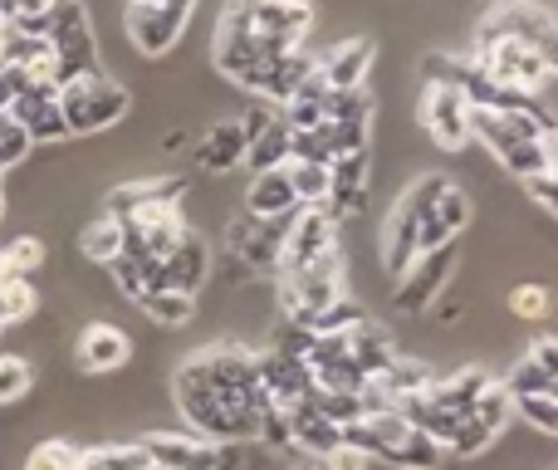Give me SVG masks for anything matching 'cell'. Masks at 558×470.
Segmentation results:
<instances>
[{"instance_id": "d6986e66", "label": "cell", "mask_w": 558, "mask_h": 470, "mask_svg": "<svg viewBox=\"0 0 558 470\" xmlns=\"http://www.w3.org/2000/svg\"><path fill=\"white\" fill-rule=\"evenodd\" d=\"M373 39H343L338 49H328L324 59H318V74H324V84L333 88V94H348V88H363L367 69H373Z\"/></svg>"}, {"instance_id": "7402d4cb", "label": "cell", "mask_w": 558, "mask_h": 470, "mask_svg": "<svg viewBox=\"0 0 558 470\" xmlns=\"http://www.w3.org/2000/svg\"><path fill=\"white\" fill-rule=\"evenodd\" d=\"M182 192H186L182 177H157V182H128V186H118V192L108 196L104 216H113V221H128V216L147 212V206H157V202H182Z\"/></svg>"}, {"instance_id": "5bb4252c", "label": "cell", "mask_w": 558, "mask_h": 470, "mask_svg": "<svg viewBox=\"0 0 558 470\" xmlns=\"http://www.w3.org/2000/svg\"><path fill=\"white\" fill-rule=\"evenodd\" d=\"M289 426H294V451H304L308 461H328V456L343 451V426L328 422L314 397L289 407Z\"/></svg>"}, {"instance_id": "277c9868", "label": "cell", "mask_w": 558, "mask_h": 470, "mask_svg": "<svg viewBox=\"0 0 558 470\" xmlns=\"http://www.w3.org/2000/svg\"><path fill=\"white\" fill-rule=\"evenodd\" d=\"M45 39L54 45V59H59V74H54V88H64L69 79L78 74H98V45H94V25H88V10L78 0H59L49 10V29Z\"/></svg>"}, {"instance_id": "4fadbf2b", "label": "cell", "mask_w": 558, "mask_h": 470, "mask_svg": "<svg viewBox=\"0 0 558 470\" xmlns=\"http://www.w3.org/2000/svg\"><path fill=\"white\" fill-rule=\"evenodd\" d=\"M10 118L29 133V143H64L69 137V123H64V108H59V88L54 84H29L15 94L10 104Z\"/></svg>"}, {"instance_id": "83f0119b", "label": "cell", "mask_w": 558, "mask_h": 470, "mask_svg": "<svg viewBox=\"0 0 558 470\" xmlns=\"http://www.w3.org/2000/svg\"><path fill=\"white\" fill-rule=\"evenodd\" d=\"M432 377H436V373L422 363V358H402V353H397L392 367L377 377V387H383L392 402H402V397H412V393H426V387H432Z\"/></svg>"}, {"instance_id": "bcb514c9", "label": "cell", "mask_w": 558, "mask_h": 470, "mask_svg": "<svg viewBox=\"0 0 558 470\" xmlns=\"http://www.w3.org/2000/svg\"><path fill=\"white\" fill-rule=\"evenodd\" d=\"M255 442H265L270 451H289V446H294V426H289V412H279V407H265Z\"/></svg>"}, {"instance_id": "60d3db41", "label": "cell", "mask_w": 558, "mask_h": 470, "mask_svg": "<svg viewBox=\"0 0 558 470\" xmlns=\"http://www.w3.org/2000/svg\"><path fill=\"white\" fill-rule=\"evenodd\" d=\"M549 383H554V377L544 373V367L534 363L530 353H524L520 363H514V373H510V383H505V393H510V397H544V393H549Z\"/></svg>"}, {"instance_id": "d590c367", "label": "cell", "mask_w": 558, "mask_h": 470, "mask_svg": "<svg viewBox=\"0 0 558 470\" xmlns=\"http://www.w3.org/2000/svg\"><path fill=\"white\" fill-rule=\"evenodd\" d=\"M35 285L15 275H0V324H20V318L35 314Z\"/></svg>"}, {"instance_id": "836d02e7", "label": "cell", "mask_w": 558, "mask_h": 470, "mask_svg": "<svg viewBox=\"0 0 558 470\" xmlns=\"http://www.w3.org/2000/svg\"><path fill=\"white\" fill-rule=\"evenodd\" d=\"M328 167L333 162H289V186H294L299 206H324L328 202V182H333Z\"/></svg>"}, {"instance_id": "ab89813d", "label": "cell", "mask_w": 558, "mask_h": 470, "mask_svg": "<svg viewBox=\"0 0 558 470\" xmlns=\"http://www.w3.org/2000/svg\"><path fill=\"white\" fill-rule=\"evenodd\" d=\"M35 387V367L15 353H0V402H20Z\"/></svg>"}, {"instance_id": "e0dca14e", "label": "cell", "mask_w": 558, "mask_h": 470, "mask_svg": "<svg viewBox=\"0 0 558 470\" xmlns=\"http://www.w3.org/2000/svg\"><path fill=\"white\" fill-rule=\"evenodd\" d=\"M147 461L162 470H206L216 456V442H202V436H182V432H153L143 442Z\"/></svg>"}, {"instance_id": "484cf974", "label": "cell", "mask_w": 558, "mask_h": 470, "mask_svg": "<svg viewBox=\"0 0 558 470\" xmlns=\"http://www.w3.org/2000/svg\"><path fill=\"white\" fill-rule=\"evenodd\" d=\"M348 358H353V367H357V377H363V383H377V377L387 373V367H392V344H387V334L377 324H357L353 334H348Z\"/></svg>"}, {"instance_id": "7a4b0ae2", "label": "cell", "mask_w": 558, "mask_h": 470, "mask_svg": "<svg viewBox=\"0 0 558 470\" xmlns=\"http://www.w3.org/2000/svg\"><path fill=\"white\" fill-rule=\"evenodd\" d=\"M59 108H64L69 137H84V133H104V128H113L118 118H128L133 94L98 69V74L69 79V84L59 88Z\"/></svg>"}, {"instance_id": "9f6ffc18", "label": "cell", "mask_w": 558, "mask_h": 470, "mask_svg": "<svg viewBox=\"0 0 558 470\" xmlns=\"http://www.w3.org/2000/svg\"><path fill=\"white\" fill-rule=\"evenodd\" d=\"M128 5H133V0H128Z\"/></svg>"}, {"instance_id": "681fc988", "label": "cell", "mask_w": 558, "mask_h": 470, "mask_svg": "<svg viewBox=\"0 0 558 470\" xmlns=\"http://www.w3.org/2000/svg\"><path fill=\"white\" fill-rule=\"evenodd\" d=\"M544 147H549V172H558V128H549V137H544Z\"/></svg>"}, {"instance_id": "44dd1931", "label": "cell", "mask_w": 558, "mask_h": 470, "mask_svg": "<svg viewBox=\"0 0 558 470\" xmlns=\"http://www.w3.org/2000/svg\"><path fill=\"white\" fill-rule=\"evenodd\" d=\"M162 275H167V289H182V294L196 299V289L211 279V250H206V240L186 231L182 245L162 260Z\"/></svg>"}, {"instance_id": "ee69618b", "label": "cell", "mask_w": 558, "mask_h": 470, "mask_svg": "<svg viewBox=\"0 0 558 470\" xmlns=\"http://www.w3.org/2000/svg\"><path fill=\"white\" fill-rule=\"evenodd\" d=\"M514 412L544 436H558V402L554 397H514Z\"/></svg>"}, {"instance_id": "8fae6325", "label": "cell", "mask_w": 558, "mask_h": 470, "mask_svg": "<svg viewBox=\"0 0 558 470\" xmlns=\"http://www.w3.org/2000/svg\"><path fill=\"white\" fill-rule=\"evenodd\" d=\"M186 20H192V10L162 5V0H133L123 25H128V39H133L137 55H167V49L182 39Z\"/></svg>"}, {"instance_id": "7c38bea8", "label": "cell", "mask_w": 558, "mask_h": 470, "mask_svg": "<svg viewBox=\"0 0 558 470\" xmlns=\"http://www.w3.org/2000/svg\"><path fill=\"white\" fill-rule=\"evenodd\" d=\"M422 123L446 153H461L471 143V98L451 84H426L422 94Z\"/></svg>"}, {"instance_id": "52a82bcc", "label": "cell", "mask_w": 558, "mask_h": 470, "mask_svg": "<svg viewBox=\"0 0 558 470\" xmlns=\"http://www.w3.org/2000/svg\"><path fill=\"white\" fill-rule=\"evenodd\" d=\"M289 221H294V216H284V221H260V216H251V212L235 216V221L226 226V250H231V260H241V265L251 269V275L279 269Z\"/></svg>"}, {"instance_id": "6da1fadb", "label": "cell", "mask_w": 558, "mask_h": 470, "mask_svg": "<svg viewBox=\"0 0 558 470\" xmlns=\"http://www.w3.org/2000/svg\"><path fill=\"white\" fill-rule=\"evenodd\" d=\"M446 177H422V182H412L402 192V202L392 206V221H387L383 231V265L392 279H402L407 269H412V260L422 255V221L436 212V202L446 196Z\"/></svg>"}, {"instance_id": "6f0895ef", "label": "cell", "mask_w": 558, "mask_h": 470, "mask_svg": "<svg viewBox=\"0 0 558 470\" xmlns=\"http://www.w3.org/2000/svg\"><path fill=\"white\" fill-rule=\"evenodd\" d=\"M0 328H5V324H0Z\"/></svg>"}, {"instance_id": "7bdbcfd3", "label": "cell", "mask_w": 558, "mask_h": 470, "mask_svg": "<svg viewBox=\"0 0 558 470\" xmlns=\"http://www.w3.org/2000/svg\"><path fill=\"white\" fill-rule=\"evenodd\" d=\"M29 147H35V143H29L25 128H20L10 113H0V172H5V167H15V162H25Z\"/></svg>"}, {"instance_id": "4316f807", "label": "cell", "mask_w": 558, "mask_h": 470, "mask_svg": "<svg viewBox=\"0 0 558 470\" xmlns=\"http://www.w3.org/2000/svg\"><path fill=\"white\" fill-rule=\"evenodd\" d=\"M245 133H241V123H216L211 133L196 143V167L202 172H231V167H241L245 162Z\"/></svg>"}, {"instance_id": "c3c4849f", "label": "cell", "mask_w": 558, "mask_h": 470, "mask_svg": "<svg viewBox=\"0 0 558 470\" xmlns=\"http://www.w3.org/2000/svg\"><path fill=\"white\" fill-rule=\"evenodd\" d=\"M20 88H29L25 69H10V64H0V113H10V104H15V94H20Z\"/></svg>"}, {"instance_id": "3957f363", "label": "cell", "mask_w": 558, "mask_h": 470, "mask_svg": "<svg viewBox=\"0 0 558 470\" xmlns=\"http://www.w3.org/2000/svg\"><path fill=\"white\" fill-rule=\"evenodd\" d=\"M221 25L251 29V35L275 39L284 49H304V35L314 25V5L308 0H231Z\"/></svg>"}, {"instance_id": "8d00e7d4", "label": "cell", "mask_w": 558, "mask_h": 470, "mask_svg": "<svg viewBox=\"0 0 558 470\" xmlns=\"http://www.w3.org/2000/svg\"><path fill=\"white\" fill-rule=\"evenodd\" d=\"M294 324H304L308 334H353V328L363 324V309H357V304H348V299H338V304H328L324 314L294 318Z\"/></svg>"}, {"instance_id": "816d5d0a", "label": "cell", "mask_w": 558, "mask_h": 470, "mask_svg": "<svg viewBox=\"0 0 558 470\" xmlns=\"http://www.w3.org/2000/svg\"><path fill=\"white\" fill-rule=\"evenodd\" d=\"M544 397H554V402H558V377H554V383H549V393H544Z\"/></svg>"}, {"instance_id": "603a6c76", "label": "cell", "mask_w": 558, "mask_h": 470, "mask_svg": "<svg viewBox=\"0 0 558 470\" xmlns=\"http://www.w3.org/2000/svg\"><path fill=\"white\" fill-rule=\"evenodd\" d=\"M485 387H490V373H485V367H461V373H451V377H432L426 397H432L441 412L465 417V412H475V402L485 397Z\"/></svg>"}, {"instance_id": "7dc6e473", "label": "cell", "mask_w": 558, "mask_h": 470, "mask_svg": "<svg viewBox=\"0 0 558 470\" xmlns=\"http://www.w3.org/2000/svg\"><path fill=\"white\" fill-rule=\"evenodd\" d=\"M275 118H279V108H275V104H265V98H255V104L241 113V133H245V143H255V137H260L265 128L275 123Z\"/></svg>"}, {"instance_id": "b9f144b4", "label": "cell", "mask_w": 558, "mask_h": 470, "mask_svg": "<svg viewBox=\"0 0 558 470\" xmlns=\"http://www.w3.org/2000/svg\"><path fill=\"white\" fill-rule=\"evenodd\" d=\"M367 118H373V94L367 88L333 94V104H328V123H367Z\"/></svg>"}, {"instance_id": "11a10c76", "label": "cell", "mask_w": 558, "mask_h": 470, "mask_svg": "<svg viewBox=\"0 0 558 470\" xmlns=\"http://www.w3.org/2000/svg\"><path fill=\"white\" fill-rule=\"evenodd\" d=\"M500 5H514V0H500Z\"/></svg>"}, {"instance_id": "ffe728a7", "label": "cell", "mask_w": 558, "mask_h": 470, "mask_svg": "<svg viewBox=\"0 0 558 470\" xmlns=\"http://www.w3.org/2000/svg\"><path fill=\"white\" fill-rule=\"evenodd\" d=\"M245 212L260 216V221H284V216L299 212V196H294V186H289V162L251 177V192H245Z\"/></svg>"}, {"instance_id": "ba28073f", "label": "cell", "mask_w": 558, "mask_h": 470, "mask_svg": "<svg viewBox=\"0 0 558 470\" xmlns=\"http://www.w3.org/2000/svg\"><path fill=\"white\" fill-rule=\"evenodd\" d=\"M481 35H510V39H520V45H530L534 55H539L544 64L558 74V20L549 15V10L514 0V5H500L490 20H485Z\"/></svg>"}, {"instance_id": "db71d44e", "label": "cell", "mask_w": 558, "mask_h": 470, "mask_svg": "<svg viewBox=\"0 0 558 470\" xmlns=\"http://www.w3.org/2000/svg\"><path fill=\"white\" fill-rule=\"evenodd\" d=\"M0 221H5V192H0Z\"/></svg>"}, {"instance_id": "cb8c5ba5", "label": "cell", "mask_w": 558, "mask_h": 470, "mask_svg": "<svg viewBox=\"0 0 558 470\" xmlns=\"http://www.w3.org/2000/svg\"><path fill=\"white\" fill-rule=\"evenodd\" d=\"M465 226H471V196H465L461 186H446V196L436 202V212L422 221V255L436 250V245H451Z\"/></svg>"}, {"instance_id": "30bf717a", "label": "cell", "mask_w": 558, "mask_h": 470, "mask_svg": "<svg viewBox=\"0 0 558 470\" xmlns=\"http://www.w3.org/2000/svg\"><path fill=\"white\" fill-rule=\"evenodd\" d=\"M333 240H338V221L324 206H299L294 221H289V236H284L279 275H294V269L314 265L318 255H333Z\"/></svg>"}, {"instance_id": "f35d334b", "label": "cell", "mask_w": 558, "mask_h": 470, "mask_svg": "<svg viewBox=\"0 0 558 470\" xmlns=\"http://www.w3.org/2000/svg\"><path fill=\"white\" fill-rule=\"evenodd\" d=\"M143 466H147V451L137 442V446H94V451H84L78 470H143Z\"/></svg>"}, {"instance_id": "f546056e", "label": "cell", "mask_w": 558, "mask_h": 470, "mask_svg": "<svg viewBox=\"0 0 558 470\" xmlns=\"http://www.w3.org/2000/svg\"><path fill=\"white\" fill-rule=\"evenodd\" d=\"M245 162H251V172H270V167L289 162V123L284 118H275V123L245 147Z\"/></svg>"}, {"instance_id": "8992f818", "label": "cell", "mask_w": 558, "mask_h": 470, "mask_svg": "<svg viewBox=\"0 0 558 470\" xmlns=\"http://www.w3.org/2000/svg\"><path fill=\"white\" fill-rule=\"evenodd\" d=\"M338 299H343V289H338V250L333 255H318L314 265H304V269L279 279V304H284L289 318L324 314V309L338 304Z\"/></svg>"}, {"instance_id": "d4e9b609", "label": "cell", "mask_w": 558, "mask_h": 470, "mask_svg": "<svg viewBox=\"0 0 558 470\" xmlns=\"http://www.w3.org/2000/svg\"><path fill=\"white\" fill-rule=\"evenodd\" d=\"M328 104H333V88L324 84V74H308L304 84L294 88V98H289L284 108H279V118L289 123V133H304V128H318L328 123Z\"/></svg>"}, {"instance_id": "1f68e13d", "label": "cell", "mask_w": 558, "mask_h": 470, "mask_svg": "<svg viewBox=\"0 0 558 470\" xmlns=\"http://www.w3.org/2000/svg\"><path fill=\"white\" fill-rule=\"evenodd\" d=\"M143 314L162 328H186L196 318V299L182 294V289H162V294H147L143 299Z\"/></svg>"}, {"instance_id": "9a60e30c", "label": "cell", "mask_w": 558, "mask_h": 470, "mask_svg": "<svg viewBox=\"0 0 558 470\" xmlns=\"http://www.w3.org/2000/svg\"><path fill=\"white\" fill-rule=\"evenodd\" d=\"M333 182H328V202L324 212L333 216V221H348L353 212H363V196H367V177H373V167H367V153H348V157H333Z\"/></svg>"}, {"instance_id": "4dcf8cb0", "label": "cell", "mask_w": 558, "mask_h": 470, "mask_svg": "<svg viewBox=\"0 0 558 470\" xmlns=\"http://www.w3.org/2000/svg\"><path fill=\"white\" fill-rule=\"evenodd\" d=\"M500 162H505V172H514L524 186H530L534 177L549 172V147H544V137H520L514 147L500 153Z\"/></svg>"}, {"instance_id": "680465c9", "label": "cell", "mask_w": 558, "mask_h": 470, "mask_svg": "<svg viewBox=\"0 0 558 470\" xmlns=\"http://www.w3.org/2000/svg\"><path fill=\"white\" fill-rule=\"evenodd\" d=\"M54 5H59V0H54Z\"/></svg>"}, {"instance_id": "74e56055", "label": "cell", "mask_w": 558, "mask_h": 470, "mask_svg": "<svg viewBox=\"0 0 558 470\" xmlns=\"http://www.w3.org/2000/svg\"><path fill=\"white\" fill-rule=\"evenodd\" d=\"M39 260H45V245H39L35 236H20V240H10V245L0 250V275L29 279L39 269Z\"/></svg>"}, {"instance_id": "f5cc1de1", "label": "cell", "mask_w": 558, "mask_h": 470, "mask_svg": "<svg viewBox=\"0 0 558 470\" xmlns=\"http://www.w3.org/2000/svg\"><path fill=\"white\" fill-rule=\"evenodd\" d=\"M294 470H324V466H318V461H304V466H294Z\"/></svg>"}, {"instance_id": "ac0fdd59", "label": "cell", "mask_w": 558, "mask_h": 470, "mask_svg": "<svg viewBox=\"0 0 558 470\" xmlns=\"http://www.w3.org/2000/svg\"><path fill=\"white\" fill-rule=\"evenodd\" d=\"M314 59H308L304 55V49H294V55H284V59H275V64H265L260 69V74H255L251 79V84H245V88H251V94L255 98H265V104H275V108H284L289 104V98H294V88L299 84H304V79L308 74H314Z\"/></svg>"}, {"instance_id": "2e32d148", "label": "cell", "mask_w": 558, "mask_h": 470, "mask_svg": "<svg viewBox=\"0 0 558 470\" xmlns=\"http://www.w3.org/2000/svg\"><path fill=\"white\" fill-rule=\"evenodd\" d=\"M74 358L84 373H118V367L133 358V344H128V334L113 324H88L84 334H78Z\"/></svg>"}, {"instance_id": "d6a6232c", "label": "cell", "mask_w": 558, "mask_h": 470, "mask_svg": "<svg viewBox=\"0 0 558 470\" xmlns=\"http://www.w3.org/2000/svg\"><path fill=\"white\" fill-rule=\"evenodd\" d=\"M338 157V137L333 123L304 128V133H289V162H333Z\"/></svg>"}, {"instance_id": "f6af8a7d", "label": "cell", "mask_w": 558, "mask_h": 470, "mask_svg": "<svg viewBox=\"0 0 558 470\" xmlns=\"http://www.w3.org/2000/svg\"><path fill=\"white\" fill-rule=\"evenodd\" d=\"M510 309H514V318H524V324H539V318L549 314V289L544 285H514Z\"/></svg>"}, {"instance_id": "9c48e42d", "label": "cell", "mask_w": 558, "mask_h": 470, "mask_svg": "<svg viewBox=\"0 0 558 470\" xmlns=\"http://www.w3.org/2000/svg\"><path fill=\"white\" fill-rule=\"evenodd\" d=\"M451 269H456V240H451V245L426 250V255H416L412 269L397 279V294H392L397 314H426V309L436 304V294L446 289Z\"/></svg>"}, {"instance_id": "e575fe53", "label": "cell", "mask_w": 558, "mask_h": 470, "mask_svg": "<svg viewBox=\"0 0 558 470\" xmlns=\"http://www.w3.org/2000/svg\"><path fill=\"white\" fill-rule=\"evenodd\" d=\"M78 466H84V451L74 442H64V436H49L25 456V470H78Z\"/></svg>"}, {"instance_id": "5b68a950", "label": "cell", "mask_w": 558, "mask_h": 470, "mask_svg": "<svg viewBox=\"0 0 558 470\" xmlns=\"http://www.w3.org/2000/svg\"><path fill=\"white\" fill-rule=\"evenodd\" d=\"M475 64L490 69L500 84H514L534 98H539V88L554 79V69L544 64L530 45H520V39H510V35H475Z\"/></svg>"}, {"instance_id": "f907efd6", "label": "cell", "mask_w": 558, "mask_h": 470, "mask_svg": "<svg viewBox=\"0 0 558 470\" xmlns=\"http://www.w3.org/2000/svg\"><path fill=\"white\" fill-rule=\"evenodd\" d=\"M182 143H186V133H167V137H162V147H167V153H177V147H182Z\"/></svg>"}, {"instance_id": "f1b7e54d", "label": "cell", "mask_w": 558, "mask_h": 470, "mask_svg": "<svg viewBox=\"0 0 558 470\" xmlns=\"http://www.w3.org/2000/svg\"><path fill=\"white\" fill-rule=\"evenodd\" d=\"M78 250H84L94 265H113L118 255H123V221H113V216H98V221L84 226V236H78Z\"/></svg>"}]
</instances>
